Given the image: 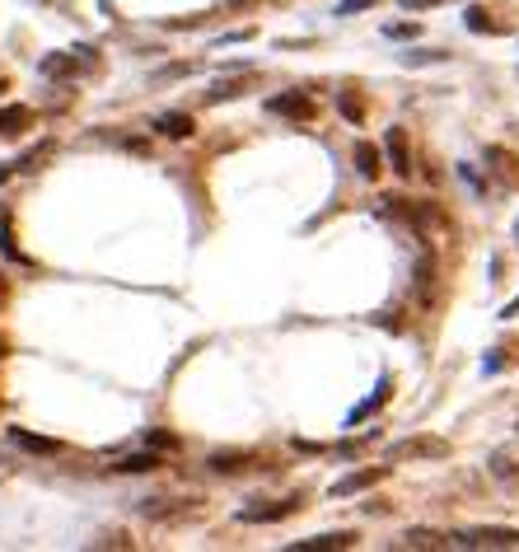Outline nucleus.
<instances>
[{
    "label": "nucleus",
    "instance_id": "f257e3e1",
    "mask_svg": "<svg viewBox=\"0 0 519 552\" xmlns=\"http://www.w3.org/2000/svg\"><path fill=\"white\" fill-rule=\"evenodd\" d=\"M267 113L290 118V122H309V118H314V99H309V94H299V90H290V94H271V99H267Z\"/></svg>",
    "mask_w": 519,
    "mask_h": 552
},
{
    "label": "nucleus",
    "instance_id": "f03ea898",
    "mask_svg": "<svg viewBox=\"0 0 519 552\" xmlns=\"http://www.w3.org/2000/svg\"><path fill=\"white\" fill-rule=\"evenodd\" d=\"M458 547H519V529H463L454 534Z\"/></svg>",
    "mask_w": 519,
    "mask_h": 552
},
{
    "label": "nucleus",
    "instance_id": "7ed1b4c3",
    "mask_svg": "<svg viewBox=\"0 0 519 552\" xmlns=\"http://www.w3.org/2000/svg\"><path fill=\"white\" fill-rule=\"evenodd\" d=\"M295 510H299V496H290V501H277V506H243L239 519H243V524H277V519H286V515H295Z\"/></svg>",
    "mask_w": 519,
    "mask_h": 552
},
{
    "label": "nucleus",
    "instance_id": "20e7f679",
    "mask_svg": "<svg viewBox=\"0 0 519 552\" xmlns=\"http://www.w3.org/2000/svg\"><path fill=\"white\" fill-rule=\"evenodd\" d=\"M10 440L19 450H29V454H42V459H52V454H61V440H52V435H33V431H10Z\"/></svg>",
    "mask_w": 519,
    "mask_h": 552
},
{
    "label": "nucleus",
    "instance_id": "39448f33",
    "mask_svg": "<svg viewBox=\"0 0 519 552\" xmlns=\"http://www.w3.org/2000/svg\"><path fill=\"white\" fill-rule=\"evenodd\" d=\"M384 150H389V164H393V174H412V155H407V136H402V127H393L389 136H384Z\"/></svg>",
    "mask_w": 519,
    "mask_h": 552
},
{
    "label": "nucleus",
    "instance_id": "423d86ee",
    "mask_svg": "<svg viewBox=\"0 0 519 552\" xmlns=\"http://www.w3.org/2000/svg\"><path fill=\"white\" fill-rule=\"evenodd\" d=\"M356 534H318V538H299L290 543V552H333V547H351Z\"/></svg>",
    "mask_w": 519,
    "mask_h": 552
},
{
    "label": "nucleus",
    "instance_id": "0eeeda50",
    "mask_svg": "<svg viewBox=\"0 0 519 552\" xmlns=\"http://www.w3.org/2000/svg\"><path fill=\"white\" fill-rule=\"evenodd\" d=\"M379 478H384V468H365V473H351V478H342V482H333V496H356V491H365V487H374Z\"/></svg>",
    "mask_w": 519,
    "mask_h": 552
},
{
    "label": "nucleus",
    "instance_id": "6e6552de",
    "mask_svg": "<svg viewBox=\"0 0 519 552\" xmlns=\"http://www.w3.org/2000/svg\"><path fill=\"white\" fill-rule=\"evenodd\" d=\"M164 136H169V141H187V136H193L197 131V122L193 118H187V113H164L159 122H155Z\"/></svg>",
    "mask_w": 519,
    "mask_h": 552
},
{
    "label": "nucleus",
    "instance_id": "1a4fd4ad",
    "mask_svg": "<svg viewBox=\"0 0 519 552\" xmlns=\"http://www.w3.org/2000/svg\"><path fill=\"white\" fill-rule=\"evenodd\" d=\"M33 122V113H29V108H0V136H19L24 127H29Z\"/></svg>",
    "mask_w": 519,
    "mask_h": 552
},
{
    "label": "nucleus",
    "instance_id": "9d476101",
    "mask_svg": "<svg viewBox=\"0 0 519 552\" xmlns=\"http://www.w3.org/2000/svg\"><path fill=\"white\" fill-rule=\"evenodd\" d=\"M389 389H393V384H389V379H379V389H374V394H370V398H365L356 412H351L346 422L356 426V422H365V417H370V412H379V407H384V398H389Z\"/></svg>",
    "mask_w": 519,
    "mask_h": 552
},
{
    "label": "nucleus",
    "instance_id": "9b49d317",
    "mask_svg": "<svg viewBox=\"0 0 519 552\" xmlns=\"http://www.w3.org/2000/svg\"><path fill=\"white\" fill-rule=\"evenodd\" d=\"M47 80H57V75H75V52H52V57H42L38 66Z\"/></svg>",
    "mask_w": 519,
    "mask_h": 552
},
{
    "label": "nucleus",
    "instance_id": "f8f14e48",
    "mask_svg": "<svg viewBox=\"0 0 519 552\" xmlns=\"http://www.w3.org/2000/svg\"><path fill=\"white\" fill-rule=\"evenodd\" d=\"M356 174H361V178H370V183L379 178V150H374L370 141H361V146H356Z\"/></svg>",
    "mask_w": 519,
    "mask_h": 552
},
{
    "label": "nucleus",
    "instance_id": "ddd939ff",
    "mask_svg": "<svg viewBox=\"0 0 519 552\" xmlns=\"http://www.w3.org/2000/svg\"><path fill=\"white\" fill-rule=\"evenodd\" d=\"M407 454H445V440H407V445H393L389 459H407Z\"/></svg>",
    "mask_w": 519,
    "mask_h": 552
},
{
    "label": "nucleus",
    "instance_id": "4468645a",
    "mask_svg": "<svg viewBox=\"0 0 519 552\" xmlns=\"http://www.w3.org/2000/svg\"><path fill=\"white\" fill-rule=\"evenodd\" d=\"M159 468V454L150 450V454H131V459H122L118 463V473H155Z\"/></svg>",
    "mask_w": 519,
    "mask_h": 552
},
{
    "label": "nucleus",
    "instance_id": "2eb2a0df",
    "mask_svg": "<svg viewBox=\"0 0 519 552\" xmlns=\"http://www.w3.org/2000/svg\"><path fill=\"white\" fill-rule=\"evenodd\" d=\"M402 543H407V547H445V538H440V534H430V529H407Z\"/></svg>",
    "mask_w": 519,
    "mask_h": 552
},
{
    "label": "nucleus",
    "instance_id": "dca6fc26",
    "mask_svg": "<svg viewBox=\"0 0 519 552\" xmlns=\"http://www.w3.org/2000/svg\"><path fill=\"white\" fill-rule=\"evenodd\" d=\"M243 463H249V454H211V468H215V473H239Z\"/></svg>",
    "mask_w": 519,
    "mask_h": 552
},
{
    "label": "nucleus",
    "instance_id": "f3484780",
    "mask_svg": "<svg viewBox=\"0 0 519 552\" xmlns=\"http://www.w3.org/2000/svg\"><path fill=\"white\" fill-rule=\"evenodd\" d=\"M337 108H342V118H346L351 127H361V118H365V108H361V99H351V94H342V99H337Z\"/></svg>",
    "mask_w": 519,
    "mask_h": 552
},
{
    "label": "nucleus",
    "instance_id": "a211bd4d",
    "mask_svg": "<svg viewBox=\"0 0 519 552\" xmlns=\"http://www.w3.org/2000/svg\"><path fill=\"white\" fill-rule=\"evenodd\" d=\"M463 24H468L473 33H496V24L486 19V10H468V14H463Z\"/></svg>",
    "mask_w": 519,
    "mask_h": 552
},
{
    "label": "nucleus",
    "instance_id": "6ab92c4d",
    "mask_svg": "<svg viewBox=\"0 0 519 552\" xmlns=\"http://www.w3.org/2000/svg\"><path fill=\"white\" fill-rule=\"evenodd\" d=\"M234 94H243V85H239V80H225V85H215L206 99H211V103H221V99H234Z\"/></svg>",
    "mask_w": 519,
    "mask_h": 552
},
{
    "label": "nucleus",
    "instance_id": "aec40b11",
    "mask_svg": "<svg viewBox=\"0 0 519 552\" xmlns=\"http://www.w3.org/2000/svg\"><path fill=\"white\" fill-rule=\"evenodd\" d=\"M146 445H150V450H174L178 440H174L169 431H150V435H146Z\"/></svg>",
    "mask_w": 519,
    "mask_h": 552
},
{
    "label": "nucleus",
    "instance_id": "412c9836",
    "mask_svg": "<svg viewBox=\"0 0 519 552\" xmlns=\"http://www.w3.org/2000/svg\"><path fill=\"white\" fill-rule=\"evenodd\" d=\"M379 0H342L337 5V14H361V10H374Z\"/></svg>",
    "mask_w": 519,
    "mask_h": 552
},
{
    "label": "nucleus",
    "instance_id": "4be33fe9",
    "mask_svg": "<svg viewBox=\"0 0 519 552\" xmlns=\"http://www.w3.org/2000/svg\"><path fill=\"white\" fill-rule=\"evenodd\" d=\"M402 62H407V66H421V62H445V52H407Z\"/></svg>",
    "mask_w": 519,
    "mask_h": 552
},
{
    "label": "nucleus",
    "instance_id": "5701e85b",
    "mask_svg": "<svg viewBox=\"0 0 519 552\" xmlns=\"http://www.w3.org/2000/svg\"><path fill=\"white\" fill-rule=\"evenodd\" d=\"M389 38H417V24H389Z\"/></svg>",
    "mask_w": 519,
    "mask_h": 552
},
{
    "label": "nucleus",
    "instance_id": "b1692460",
    "mask_svg": "<svg viewBox=\"0 0 519 552\" xmlns=\"http://www.w3.org/2000/svg\"><path fill=\"white\" fill-rule=\"evenodd\" d=\"M402 10H430V5H445V0H398Z\"/></svg>",
    "mask_w": 519,
    "mask_h": 552
},
{
    "label": "nucleus",
    "instance_id": "393cba45",
    "mask_svg": "<svg viewBox=\"0 0 519 552\" xmlns=\"http://www.w3.org/2000/svg\"><path fill=\"white\" fill-rule=\"evenodd\" d=\"M5 178H10V169H0V183H5Z\"/></svg>",
    "mask_w": 519,
    "mask_h": 552
},
{
    "label": "nucleus",
    "instance_id": "a878e982",
    "mask_svg": "<svg viewBox=\"0 0 519 552\" xmlns=\"http://www.w3.org/2000/svg\"><path fill=\"white\" fill-rule=\"evenodd\" d=\"M0 356H5V338H0Z\"/></svg>",
    "mask_w": 519,
    "mask_h": 552
}]
</instances>
